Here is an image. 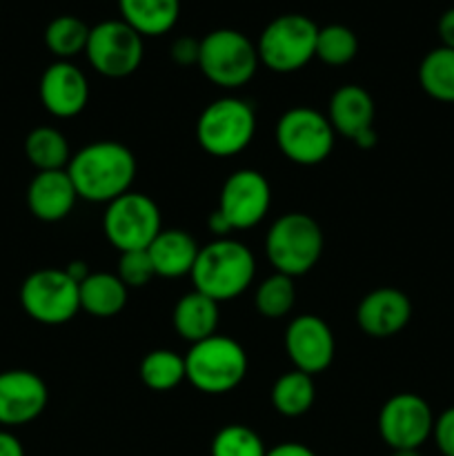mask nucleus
Here are the masks:
<instances>
[{
    "mask_svg": "<svg viewBox=\"0 0 454 456\" xmlns=\"http://www.w3.org/2000/svg\"><path fill=\"white\" fill-rule=\"evenodd\" d=\"M65 272H67V274L71 276V279L76 281V283H83V281L87 279L89 274H92V272L87 270V263H83V261H74V263H69V265L65 267Z\"/></svg>",
    "mask_w": 454,
    "mask_h": 456,
    "instance_id": "38",
    "label": "nucleus"
},
{
    "mask_svg": "<svg viewBox=\"0 0 454 456\" xmlns=\"http://www.w3.org/2000/svg\"><path fill=\"white\" fill-rule=\"evenodd\" d=\"M359 53V38L345 25L319 27L316 36V58L329 67H343Z\"/></svg>",
    "mask_w": 454,
    "mask_h": 456,
    "instance_id": "30",
    "label": "nucleus"
},
{
    "mask_svg": "<svg viewBox=\"0 0 454 456\" xmlns=\"http://www.w3.org/2000/svg\"><path fill=\"white\" fill-rule=\"evenodd\" d=\"M49 403L43 379L29 370L0 372V426L18 428L36 421Z\"/></svg>",
    "mask_w": 454,
    "mask_h": 456,
    "instance_id": "16",
    "label": "nucleus"
},
{
    "mask_svg": "<svg viewBox=\"0 0 454 456\" xmlns=\"http://www.w3.org/2000/svg\"><path fill=\"white\" fill-rule=\"evenodd\" d=\"M254 276L256 258L252 249L230 236L203 245L191 270L194 289L207 294L216 303L240 297L254 283Z\"/></svg>",
    "mask_w": 454,
    "mask_h": 456,
    "instance_id": "2",
    "label": "nucleus"
},
{
    "mask_svg": "<svg viewBox=\"0 0 454 456\" xmlns=\"http://www.w3.org/2000/svg\"><path fill=\"white\" fill-rule=\"evenodd\" d=\"M78 194L67 169L38 172L27 187V208L38 221L56 223L71 214Z\"/></svg>",
    "mask_w": 454,
    "mask_h": 456,
    "instance_id": "19",
    "label": "nucleus"
},
{
    "mask_svg": "<svg viewBox=\"0 0 454 456\" xmlns=\"http://www.w3.org/2000/svg\"><path fill=\"white\" fill-rule=\"evenodd\" d=\"M434 414L426 399L401 392L378 412V435L390 450H421L434 430Z\"/></svg>",
    "mask_w": 454,
    "mask_h": 456,
    "instance_id": "12",
    "label": "nucleus"
},
{
    "mask_svg": "<svg viewBox=\"0 0 454 456\" xmlns=\"http://www.w3.org/2000/svg\"><path fill=\"white\" fill-rule=\"evenodd\" d=\"M374 98L361 85H343L332 94L328 105V120L334 132L350 138L361 150L377 145L374 132Z\"/></svg>",
    "mask_w": 454,
    "mask_h": 456,
    "instance_id": "15",
    "label": "nucleus"
},
{
    "mask_svg": "<svg viewBox=\"0 0 454 456\" xmlns=\"http://www.w3.org/2000/svg\"><path fill=\"white\" fill-rule=\"evenodd\" d=\"M265 456H316V452H314V450L307 448V445L288 441V444L274 445L272 450H267Z\"/></svg>",
    "mask_w": 454,
    "mask_h": 456,
    "instance_id": "36",
    "label": "nucleus"
},
{
    "mask_svg": "<svg viewBox=\"0 0 454 456\" xmlns=\"http://www.w3.org/2000/svg\"><path fill=\"white\" fill-rule=\"evenodd\" d=\"M0 456H25V448L12 432L0 430Z\"/></svg>",
    "mask_w": 454,
    "mask_h": 456,
    "instance_id": "37",
    "label": "nucleus"
},
{
    "mask_svg": "<svg viewBox=\"0 0 454 456\" xmlns=\"http://www.w3.org/2000/svg\"><path fill=\"white\" fill-rule=\"evenodd\" d=\"M323 230L303 212H288L272 223L265 236V254L274 272L285 276L307 274L323 254Z\"/></svg>",
    "mask_w": 454,
    "mask_h": 456,
    "instance_id": "3",
    "label": "nucleus"
},
{
    "mask_svg": "<svg viewBox=\"0 0 454 456\" xmlns=\"http://www.w3.org/2000/svg\"><path fill=\"white\" fill-rule=\"evenodd\" d=\"M412 319V301L396 288H378L365 294L356 310V323L372 338L396 337Z\"/></svg>",
    "mask_w": 454,
    "mask_h": 456,
    "instance_id": "18",
    "label": "nucleus"
},
{
    "mask_svg": "<svg viewBox=\"0 0 454 456\" xmlns=\"http://www.w3.org/2000/svg\"><path fill=\"white\" fill-rule=\"evenodd\" d=\"M127 294L129 289L118 276L109 272H96L80 283V310L96 319H111L125 310Z\"/></svg>",
    "mask_w": 454,
    "mask_h": 456,
    "instance_id": "23",
    "label": "nucleus"
},
{
    "mask_svg": "<svg viewBox=\"0 0 454 456\" xmlns=\"http://www.w3.org/2000/svg\"><path fill=\"white\" fill-rule=\"evenodd\" d=\"M256 43L236 29H214L200 38L199 69L209 83L225 89H239L256 74Z\"/></svg>",
    "mask_w": 454,
    "mask_h": 456,
    "instance_id": "7",
    "label": "nucleus"
},
{
    "mask_svg": "<svg viewBox=\"0 0 454 456\" xmlns=\"http://www.w3.org/2000/svg\"><path fill=\"white\" fill-rule=\"evenodd\" d=\"M138 374L151 392H169L185 381V356L172 350H151L141 361Z\"/></svg>",
    "mask_w": 454,
    "mask_h": 456,
    "instance_id": "27",
    "label": "nucleus"
},
{
    "mask_svg": "<svg viewBox=\"0 0 454 456\" xmlns=\"http://www.w3.org/2000/svg\"><path fill=\"white\" fill-rule=\"evenodd\" d=\"M212 456H265L267 448L261 436L247 426L231 423L221 428L209 445Z\"/></svg>",
    "mask_w": 454,
    "mask_h": 456,
    "instance_id": "31",
    "label": "nucleus"
},
{
    "mask_svg": "<svg viewBox=\"0 0 454 456\" xmlns=\"http://www.w3.org/2000/svg\"><path fill=\"white\" fill-rule=\"evenodd\" d=\"M102 232L118 252L147 249L163 232L158 205L142 191H127L107 203Z\"/></svg>",
    "mask_w": 454,
    "mask_h": 456,
    "instance_id": "8",
    "label": "nucleus"
},
{
    "mask_svg": "<svg viewBox=\"0 0 454 456\" xmlns=\"http://www.w3.org/2000/svg\"><path fill=\"white\" fill-rule=\"evenodd\" d=\"M392 456H421L418 450H392Z\"/></svg>",
    "mask_w": 454,
    "mask_h": 456,
    "instance_id": "39",
    "label": "nucleus"
},
{
    "mask_svg": "<svg viewBox=\"0 0 454 456\" xmlns=\"http://www.w3.org/2000/svg\"><path fill=\"white\" fill-rule=\"evenodd\" d=\"M199 53H200V40L191 38V36H181L172 43L169 47V56L176 65L181 67H190V65H199Z\"/></svg>",
    "mask_w": 454,
    "mask_h": 456,
    "instance_id": "34",
    "label": "nucleus"
},
{
    "mask_svg": "<svg viewBox=\"0 0 454 456\" xmlns=\"http://www.w3.org/2000/svg\"><path fill=\"white\" fill-rule=\"evenodd\" d=\"M436 448L443 456H454V405L443 410L434 419V430H432Z\"/></svg>",
    "mask_w": 454,
    "mask_h": 456,
    "instance_id": "33",
    "label": "nucleus"
},
{
    "mask_svg": "<svg viewBox=\"0 0 454 456\" xmlns=\"http://www.w3.org/2000/svg\"><path fill=\"white\" fill-rule=\"evenodd\" d=\"M319 27L303 13H283L267 22L256 43L258 61L276 74H292L316 58Z\"/></svg>",
    "mask_w": 454,
    "mask_h": 456,
    "instance_id": "6",
    "label": "nucleus"
},
{
    "mask_svg": "<svg viewBox=\"0 0 454 456\" xmlns=\"http://www.w3.org/2000/svg\"><path fill=\"white\" fill-rule=\"evenodd\" d=\"M20 305L36 323H69L80 312V283L65 270H38L22 283Z\"/></svg>",
    "mask_w": 454,
    "mask_h": 456,
    "instance_id": "10",
    "label": "nucleus"
},
{
    "mask_svg": "<svg viewBox=\"0 0 454 456\" xmlns=\"http://www.w3.org/2000/svg\"><path fill=\"white\" fill-rule=\"evenodd\" d=\"M199 243L194 236L185 230H163L147 248L156 276L163 279H181L191 274L196 256H199Z\"/></svg>",
    "mask_w": 454,
    "mask_h": 456,
    "instance_id": "20",
    "label": "nucleus"
},
{
    "mask_svg": "<svg viewBox=\"0 0 454 456\" xmlns=\"http://www.w3.org/2000/svg\"><path fill=\"white\" fill-rule=\"evenodd\" d=\"M272 205L267 178L256 169H236L223 183L216 212L225 218L231 232L252 230L265 218Z\"/></svg>",
    "mask_w": 454,
    "mask_h": 456,
    "instance_id": "13",
    "label": "nucleus"
},
{
    "mask_svg": "<svg viewBox=\"0 0 454 456\" xmlns=\"http://www.w3.org/2000/svg\"><path fill=\"white\" fill-rule=\"evenodd\" d=\"M256 132V114L247 101L236 96L209 102L196 123V141L207 154L230 159L247 150Z\"/></svg>",
    "mask_w": 454,
    "mask_h": 456,
    "instance_id": "5",
    "label": "nucleus"
},
{
    "mask_svg": "<svg viewBox=\"0 0 454 456\" xmlns=\"http://www.w3.org/2000/svg\"><path fill=\"white\" fill-rule=\"evenodd\" d=\"M334 127L328 116L312 107H292L276 123V145L292 163L312 167L332 154Z\"/></svg>",
    "mask_w": 454,
    "mask_h": 456,
    "instance_id": "9",
    "label": "nucleus"
},
{
    "mask_svg": "<svg viewBox=\"0 0 454 456\" xmlns=\"http://www.w3.org/2000/svg\"><path fill=\"white\" fill-rule=\"evenodd\" d=\"M25 156L38 172L67 169L71 160L69 142L56 127H36L25 138Z\"/></svg>",
    "mask_w": 454,
    "mask_h": 456,
    "instance_id": "24",
    "label": "nucleus"
},
{
    "mask_svg": "<svg viewBox=\"0 0 454 456\" xmlns=\"http://www.w3.org/2000/svg\"><path fill=\"white\" fill-rule=\"evenodd\" d=\"M87 61L105 78H127L145 56L142 36L125 20H102L89 31Z\"/></svg>",
    "mask_w": 454,
    "mask_h": 456,
    "instance_id": "11",
    "label": "nucleus"
},
{
    "mask_svg": "<svg viewBox=\"0 0 454 456\" xmlns=\"http://www.w3.org/2000/svg\"><path fill=\"white\" fill-rule=\"evenodd\" d=\"M294 301H296V285H294L292 276H285L274 272L267 276L254 294V305H256L258 314L265 319H283L292 312Z\"/></svg>",
    "mask_w": 454,
    "mask_h": 456,
    "instance_id": "29",
    "label": "nucleus"
},
{
    "mask_svg": "<svg viewBox=\"0 0 454 456\" xmlns=\"http://www.w3.org/2000/svg\"><path fill=\"white\" fill-rule=\"evenodd\" d=\"M418 85L439 102H454V49L436 47L418 65Z\"/></svg>",
    "mask_w": 454,
    "mask_h": 456,
    "instance_id": "26",
    "label": "nucleus"
},
{
    "mask_svg": "<svg viewBox=\"0 0 454 456\" xmlns=\"http://www.w3.org/2000/svg\"><path fill=\"white\" fill-rule=\"evenodd\" d=\"M136 159L132 150L116 141L89 142L71 156L67 165L78 199L89 203H111L118 196L132 191L136 178Z\"/></svg>",
    "mask_w": 454,
    "mask_h": 456,
    "instance_id": "1",
    "label": "nucleus"
},
{
    "mask_svg": "<svg viewBox=\"0 0 454 456\" xmlns=\"http://www.w3.org/2000/svg\"><path fill=\"white\" fill-rule=\"evenodd\" d=\"M120 20L145 36H165L181 16V0H118Z\"/></svg>",
    "mask_w": 454,
    "mask_h": 456,
    "instance_id": "22",
    "label": "nucleus"
},
{
    "mask_svg": "<svg viewBox=\"0 0 454 456\" xmlns=\"http://www.w3.org/2000/svg\"><path fill=\"white\" fill-rule=\"evenodd\" d=\"M92 27L78 16H58L45 29V45L58 61H69L85 52Z\"/></svg>",
    "mask_w": 454,
    "mask_h": 456,
    "instance_id": "28",
    "label": "nucleus"
},
{
    "mask_svg": "<svg viewBox=\"0 0 454 456\" xmlns=\"http://www.w3.org/2000/svg\"><path fill=\"white\" fill-rule=\"evenodd\" d=\"M436 31H439L441 47L454 49V7L445 9L441 13L439 22H436Z\"/></svg>",
    "mask_w": 454,
    "mask_h": 456,
    "instance_id": "35",
    "label": "nucleus"
},
{
    "mask_svg": "<svg viewBox=\"0 0 454 456\" xmlns=\"http://www.w3.org/2000/svg\"><path fill=\"white\" fill-rule=\"evenodd\" d=\"M334 350V334L320 316L301 314L285 330V352L298 372L310 377L325 372L332 365Z\"/></svg>",
    "mask_w": 454,
    "mask_h": 456,
    "instance_id": "14",
    "label": "nucleus"
},
{
    "mask_svg": "<svg viewBox=\"0 0 454 456\" xmlns=\"http://www.w3.org/2000/svg\"><path fill=\"white\" fill-rule=\"evenodd\" d=\"M247 374V352L230 337H214L194 343L185 354V381L203 395H227Z\"/></svg>",
    "mask_w": 454,
    "mask_h": 456,
    "instance_id": "4",
    "label": "nucleus"
},
{
    "mask_svg": "<svg viewBox=\"0 0 454 456\" xmlns=\"http://www.w3.org/2000/svg\"><path fill=\"white\" fill-rule=\"evenodd\" d=\"M116 276L125 283V288H145L151 279L156 276L151 258L147 249H136V252H120L118 267H116Z\"/></svg>",
    "mask_w": 454,
    "mask_h": 456,
    "instance_id": "32",
    "label": "nucleus"
},
{
    "mask_svg": "<svg viewBox=\"0 0 454 456\" xmlns=\"http://www.w3.org/2000/svg\"><path fill=\"white\" fill-rule=\"evenodd\" d=\"M314 399V381H312L310 374L298 372V370L283 374L272 386V405H274L276 412L288 419H296L310 412Z\"/></svg>",
    "mask_w": 454,
    "mask_h": 456,
    "instance_id": "25",
    "label": "nucleus"
},
{
    "mask_svg": "<svg viewBox=\"0 0 454 456\" xmlns=\"http://www.w3.org/2000/svg\"><path fill=\"white\" fill-rule=\"evenodd\" d=\"M218 316H221L218 303L209 298L207 294L194 289V292H187L185 297L178 298L172 312V323L178 337L194 346V343L205 341V338L216 334Z\"/></svg>",
    "mask_w": 454,
    "mask_h": 456,
    "instance_id": "21",
    "label": "nucleus"
},
{
    "mask_svg": "<svg viewBox=\"0 0 454 456\" xmlns=\"http://www.w3.org/2000/svg\"><path fill=\"white\" fill-rule=\"evenodd\" d=\"M40 102L56 118H74L89 102V80L71 61H56L43 71Z\"/></svg>",
    "mask_w": 454,
    "mask_h": 456,
    "instance_id": "17",
    "label": "nucleus"
}]
</instances>
